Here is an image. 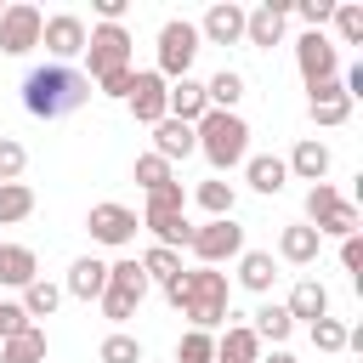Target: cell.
<instances>
[{
	"instance_id": "cell-44",
	"label": "cell",
	"mask_w": 363,
	"mask_h": 363,
	"mask_svg": "<svg viewBox=\"0 0 363 363\" xmlns=\"http://www.w3.org/2000/svg\"><path fill=\"white\" fill-rule=\"evenodd\" d=\"M130 79H136V68H119V74H102V79H96V91H102V96H113V102H125V96H130Z\"/></svg>"
},
{
	"instance_id": "cell-22",
	"label": "cell",
	"mask_w": 363,
	"mask_h": 363,
	"mask_svg": "<svg viewBox=\"0 0 363 363\" xmlns=\"http://www.w3.org/2000/svg\"><path fill=\"white\" fill-rule=\"evenodd\" d=\"M306 108H312V119H318V125H346V119H352V96L340 91V79L312 85V102H306Z\"/></svg>"
},
{
	"instance_id": "cell-27",
	"label": "cell",
	"mask_w": 363,
	"mask_h": 363,
	"mask_svg": "<svg viewBox=\"0 0 363 363\" xmlns=\"http://www.w3.org/2000/svg\"><path fill=\"white\" fill-rule=\"evenodd\" d=\"M108 289H119V295H130V301L142 306V295H147V272H142V261H136V255H119V261L108 267Z\"/></svg>"
},
{
	"instance_id": "cell-41",
	"label": "cell",
	"mask_w": 363,
	"mask_h": 363,
	"mask_svg": "<svg viewBox=\"0 0 363 363\" xmlns=\"http://www.w3.org/2000/svg\"><path fill=\"white\" fill-rule=\"evenodd\" d=\"M23 164H28V147H23L17 136H0V182H17Z\"/></svg>"
},
{
	"instance_id": "cell-43",
	"label": "cell",
	"mask_w": 363,
	"mask_h": 363,
	"mask_svg": "<svg viewBox=\"0 0 363 363\" xmlns=\"http://www.w3.org/2000/svg\"><path fill=\"white\" fill-rule=\"evenodd\" d=\"M289 11H301V23H306V28H323V23L335 17V0H295Z\"/></svg>"
},
{
	"instance_id": "cell-38",
	"label": "cell",
	"mask_w": 363,
	"mask_h": 363,
	"mask_svg": "<svg viewBox=\"0 0 363 363\" xmlns=\"http://www.w3.org/2000/svg\"><path fill=\"white\" fill-rule=\"evenodd\" d=\"M136 182H142V193H153V187H164V182H176V170L159 159V153H142L136 159Z\"/></svg>"
},
{
	"instance_id": "cell-12",
	"label": "cell",
	"mask_w": 363,
	"mask_h": 363,
	"mask_svg": "<svg viewBox=\"0 0 363 363\" xmlns=\"http://www.w3.org/2000/svg\"><path fill=\"white\" fill-rule=\"evenodd\" d=\"M289 6H295V0H261L255 11H244V45H261V51H272V45L284 40Z\"/></svg>"
},
{
	"instance_id": "cell-21",
	"label": "cell",
	"mask_w": 363,
	"mask_h": 363,
	"mask_svg": "<svg viewBox=\"0 0 363 363\" xmlns=\"http://www.w3.org/2000/svg\"><path fill=\"white\" fill-rule=\"evenodd\" d=\"M34 278H40L34 250H28V244H0V284H6V289H28Z\"/></svg>"
},
{
	"instance_id": "cell-49",
	"label": "cell",
	"mask_w": 363,
	"mask_h": 363,
	"mask_svg": "<svg viewBox=\"0 0 363 363\" xmlns=\"http://www.w3.org/2000/svg\"><path fill=\"white\" fill-rule=\"evenodd\" d=\"M0 11H6V6H0Z\"/></svg>"
},
{
	"instance_id": "cell-42",
	"label": "cell",
	"mask_w": 363,
	"mask_h": 363,
	"mask_svg": "<svg viewBox=\"0 0 363 363\" xmlns=\"http://www.w3.org/2000/svg\"><path fill=\"white\" fill-rule=\"evenodd\" d=\"M102 318H108V323H130V318H136V301L119 295V289H102Z\"/></svg>"
},
{
	"instance_id": "cell-17",
	"label": "cell",
	"mask_w": 363,
	"mask_h": 363,
	"mask_svg": "<svg viewBox=\"0 0 363 363\" xmlns=\"http://www.w3.org/2000/svg\"><path fill=\"white\" fill-rule=\"evenodd\" d=\"M329 164H335V159H329V147H323L318 136H301V142H295V153L284 159V170H289V176H301V182H323V176H329Z\"/></svg>"
},
{
	"instance_id": "cell-1",
	"label": "cell",
	"mask_w": 363,
	"mask_h": 363,
	"mask_svg": "<svg viewBox=\"0 0 363 363\" xmlns=\"http://www.w3.org/2000/svg\"><path fill=\"white\" fill-rule=\"evenodd\" d=\"M91 102V79L68 62H45V68H28L23 74V108L34 119H68Z\"/></svg>"
},
{
	"instance_id": "cell-10",
	"label": "cell",
	"mask_w": 363,
	"mask_h": 363,
	"mask_svg": "<svg viewBox=\"0 0 363 363\" xmlns=\"http://www.w3.org/2000/svg\"><path fill=\"white\" fill-rule=\"evenodd\" d=\"M85 17L79 11H57V17H45V28H40V45L51 51V62H68L74 68V57L85 51Z\"/></svg>"
},
{
	"instance_id": "cell-33",
	"label": "cell",
	"mask_w": 363,
	"mask_h": 363,
	"mask_svg": "<svg viewBox=\"0 0 363 363\" xmlns=\"http://www.w3.org/2000/svg\"><path fill=\"white\" fill-rule=\"evenodd\" d=\"M136 261H142L147 284H153V278H159V284H170V278L182 272V250H159V244H147V250H142Z\"/></svg>"
},
{
	"instance_id": "cell-40",
	"label": "cell",
	"mask_w": 363,
	"mask_h": 363,
	"mask_svg": "<svg viewBox=\"0 0 363 363\" xmlns=\"http://www.w3.org/2000/svg\"><path fill=\"white\" fill-rule=\"evenodd\" d=\"M312 329V346L318 352H346V323L340 318H318V323H306Z\"/></svg>"
},
{
	"instance_id": "cell-36",
	"label": "cell",
	"mask_w": 363,
	"mask_h": 363,
	"mask_svg": "<svg viewBox=\"0 0 363 363\" xmlns=\"http://www.w3.org/2000/svg\"><path fill=\"white\" fill-rule=\"evenodd\" d=\"M176 363H216V335L187 329V335L176 340Z\"/></svg>"
},
{
	"instance_id": "cell-25",
	"label": "cell",
	"mask_w": 363,
	"mask_h": 363,
	"mask_svg": "<svg viewBox=\"0 0 363 363\" xmlns=\"http://www.w3.org/2000/svg\"><path fill=\"white\" fill-rule=\"evenodd\" d=\"M216 363H261V340L250 323H227V335L216 340Z\"/></svg>"
},
{
	"instance_id": "cell-16",
	"label": "cell",
	"mask_w": 363,
	"mask_h": 363,
	"mask_svg": "<svg viewBox=\"0 0 363 363\" xmlns=\"http://www.w3.org/2000/svg\"><path fill=\"white\" fill-rule=\"evenodd\" d=\"M102 289H108V261H96V255H79V261L68 267V284H62V295H74V301H102Z\"/></svg>"
},
{
	"instance_id": "cell-13",
	"label": "cell",
	"mask_w": 363,
	"mask_h": 363,
	"mask_svg": "<svg viewBox=\"0 0 363 363\" xmlns=\"http://www.w3.org/2000/svg\"><path fill=\"white\" fill-rule=\"evenodd\" d=\"M164 96H170V85H164L153 68H136L130 96H125V102H130V113H136V125H147V130H153V125L164 119Z\"/></svg>"
},
{
	"instance_id": "cell-45",
	"label": "cell",
	"mask_w": 363,
	"mask_h": 363,
	"mask_svg": "<svg viewBox=\"0 0 363 363\" xmlns=\"http://www.w3.org/2000/svg\"><path fill=\"white\" fill-rule=\"evenodd\" d=\"M28 329V312L17 306V301H0V340H11V335H23Z\"/></svg>"
},
{
	"instance_id": "cell-5",
	"label": "cell",
	"mask_w": 363,
	"mask_h": 363,
	"mask_svg": "<svg viewBox=\"0 0 363 363\" xmlns=\"http://www.w3.org/2000/svg\"><path fill=\"white\" fill-rule=\"evenodd\" d=\"M130 51H136V45H130L125 23H96V28L85 34V51H79V57H85V68H79V74L96 85L102 74H119V68H130Z\"/></svg>"
},
{
	"instance_id": "cell-8",
	"label": "cell",
	"mask_w": 363,
	"mask_h": 363,
	"mask_svg": "<svg viewBox=\"0 0 363 363\" xmlns=\"http://www.w3.org/2000/svg\"><path fill=\"white\" fill-rule=\"evenodd\" d=\"M187 250L199 255V267H221V261H238V255H244V227H238L233 216H227V221H204V227H193Z\"/></svg>"
},
{
	"instance_id": "cell-39",
	"label": "cell",
	"mask_w": 363,
	"mask_h": 363,
	"mask_svg": "<svg viewBox=\"0 0 363 363\" xmlns=\"http://www.w3.org/2000/svg\"><path fill=\"white\" fill-rule=\"evenodd\" d=\"M335 204H340V193H335L329 182H312V187H306V227H318Z\"/></svg>"
},
{
	"instance_id": "cell-48",
	"label": "cell",
	"mask_w": 363,
	"mask_h": 363,
	"mask_svg": "<svg viewBox=\"0 0 363 363\" xmlns=\"http://www.w3.org/2000/svg\"><path fill=\"white\" fill-rule=\"evenodd\" d=\"M261 363H301L289 346H272V352H261Z\"/></svg>"
},
{
	"instance_id": "cell-34",
	"label": "cell",
	"mask_w": 363,
	"mask_h": 363,
	"mask_svg": "<svg viewBox=\"0 0 363 363\" xmlns=\"http://www.w3.org/2000/svg\"><path fill=\"white\" fill-rule=\"evenodd\" d=\"M357 227H363V216H357V204H346V199H340V204H335V210H329V216L318 221V238H352Z\"/></svg>"
},
{
	"instance_id": "cell-3",
	"label": "cell",
	"mask_w": 363,
	"mask_h": 363,
	"mask_svg": "<svg viewBox=\"0 0 363 363\" xmlns=\"http://www.w3.org/2000/svg\"><path fill=\"white\" fill-rule=\"evenodd\" d=\"M193 142H199V153L210 159V170H233V164L250 159V125H244L238 113H221V108H210V113L193 125Z\"/></svg>"
},
{
	"instance_id": "cell-6",
	"label": "cell",
	"mask_w": 363,
	"mask_h": 363,
	"mask_svg": "<svg viewBox=\"0 0 363 363\" xmlns=\"http://www.w3.org/2000/svg\"><path fill=\"white\" fill-rule=\"evenodd\" d=\"M199 23H187V17H170L164 28H159V62H153V74L164 79V85H176V79H187V68H193V57H199Z\"/></svg>"
},
{
	"instance_id": "cell-30",
	"label": "cell",
	"mask_w": 363,
	"mask_h": 363,
	"mask_svg": "<svg viewBox=\"0 0 363 363\" xmlns=\"http://www.w3.org/2000/svg\"><path fill=\"white\" fill-rule=\"evenodd\" d=\"M193 199H199V210H204L210 221H227V216H233V182H221V176L199 182V187H193Z\"/></svg>"
},
{
	"instance_id": "cell-4",
	"label": "cell",
	"mask_w": 363,
	"mask_h": 363,
	"mask_svg": "<svg viewBox=\"0 0 363 363\" xmlns=\"http://www.w3.org/2000/svg\"><path fill=\"white\" fill-rule=\"evenodd\" d=\"M142 227L153 233V244H159V250H182V244L193 238V227H187V193H182V182H164V187H153V193H147Z\"/></svg>"
},
{
	"instance_id": "cell-20",
	"label": "cell",
	"mask_w": 363,
	"mask_h": 363,
	"mask_svg": "<svg viewBox=\"0 0 363 363\" xmlns=\"http://www.w3.org/2000/svg\"><path fill=\"white\" fill-rule=\"evenodd\" d=\"M318 250H323V238H318V227H306V221H295V227L278 233V255H284L289 267H312Z\"/></svg>"
},
{
	"instance_id": "cell-14",
	"label": "cell",
	"mask_w": 363,
	"mask_h": 363,
	"mask_svg": "<svg viewBox=\"0 0 363 363\" xmlns=\"http://www.w3.org/2000/svg\"><path fill=\"white\" fill-rule=\"evenodd\" d=\"M199 40H204V45H238V40H244V6L216 0V6L204 11V23H199Z\"/></svg>"
},
{
	"instance_id": "cell-26",
	"label": "cell",
	"mask_w": 363,
	"mask_h": 363,
	"mask_svg": "<svg viewBox=\"0 0 363 363\" xmlns=\"http://www.w3.org/2000/svg\"><path fill=\"white\" fill-rule=\"evenodd\" d=\"M250 329H255V340H261V346H267V340H272V346H284V340L295 335V318L284 312V301H267V306L255 312V323H250Z\"/></svg>"
},
{
	"instance_id": "cell-11",
	"label": "cell",
	"mask_w": 363,
	"mask_h": 363,
	"mask_svg": "<svg viewBox=\"0 0 363 363\" xmlns=\"http://www.w3.org/2000/svg\"><path fill=\"white\" fill-rule=\"evenodd\" d=\"M85 227H91V238L96 244H108V250H125L130 238H136V210L130 204H91V216H85Z\"/></svg>"
},
{
	"instance_id": "cell-9",
	"label": "cell",
	"mask_w": 363,
	"mask_h": 363,
	"mask_svg": "<svg viewBox=\"0 0 363 363\" xmlns=\"http://www.w3.org/2000/svg\"><path fill=\"white\" fill-rule=\"evenodd\" d=\"M40 28H45V11H40V6H28V0L6 6V11H0V51H6V57H28V51L40 45Z\"/></svg>"
},
{
	"instance_id": "cell-28",
	"label": "cell",
	"mask_w": 363,
	"mask_h": 363,
	"mask_svg": "<svg viewBox=\"0 0 363 363\" xmlns=\"http://www.w3.org/2000/svg\"><path fill=\"white\" fill-rule=\"evenodd\" d=\"M0 363H45V329H23L11 340H0Z\"/></svg>"
},
{
	"instance_id": "cell-18",
	"label": "cell",
	"mask_w": 363,
	"mask_h": 363,
	"mask_svg": "<svg viewBox=\"0 0 363 363\" xmlns=\"http://www.w3.org/2000/svg\"><path fill=\"white\" fill-rule=\"evenodd\" d=\"M284 312H289L295 323H318V318H329V289H323L318 278H301V284L289 289Z\"/></svg>"
},
{
	"instance_id": "cell-19",
	"label": "cell",
	"mask_w": 363,
	"mask_h": 363,
	"mask_svg": "<svg viewBox=\"0 0 363 363\" xmlns=\"http://www.w3.org/2000/svg\"><path fill=\"white\" fill-rule=\"evenodd\" d=\"M153 153H159L164 164H176V159H187V153H199L193 125H182V119H159V125H153Z\"/></svg>"
},
{
	"instance_id": "cell-37",
	"label": "cell",
	"mask_w": 363,
	"mask_h": 363,
	"mask_svg": "<svg viewBox=\"0 0 363 363\" xmlns=\"http://www.w3.org/2000/svg\"><path fill=\"white\" fill-rule=\"evenodd\" d=\"M102 363H142V340L136 335H125V329H113L108 340H102V352H96Z\"/></svg>"
},
{
	"instance_id": "cell-47",
	"label": "cell",
	"mask_w": 363,
	"mask_h": 363,
	"mask_svg": "<svg viewBox=\"0 0 363 363\" xmlns=\"http://www.w3.org/2000/svg\"><path fill=\"white\" fill-rule=\"evenodd\" d=\"M125 6H130V0H96V17H102V23H119Z\"/></svg>"
},
{
	"instance_id": "cell-35",
	"label": "cell",
	"mask_w": 363,
	"mask_h": 363,
	"mask_svg": "<svg viewBox=\"0 0 363 363\" xmlns=\"http://www.w3.org/2000/svg\"><path fill=\"white\" fill-rule=\"evenodd\" d=\"M329 23H335V34H340L346 45H363V6H357V0H335V17H329Z\"/></svg>"
},
{
	"instance_id": "cell-2",
	"label": "cell",
	"mask_w": 363,
	"mask_h": 363,
	"mask_svg": "<svg viewBox=\"0 0 363 363\" xmlns=\"http://www.w3.org/2000/svg\"><path fill=\"white\" fill-rule=\"evenodd\" d=\"M164 301L170 306H182V318L193 323V329H221L233 312H227V301H233V289H227V272H216V267H193V272H176L170 284H164Z\"/></svg>"
},
{
	"instance_id": "cell-7",
	"label": "cell",
	"mask_w": 363,
	"mask_h": 363,
	"mask_svg": "<svg viewBox=\"0 0 363 363\" xmlns=\"http://www.w3.org/2000/svg\"><path fill=\"white\" fill-rule=\"evenodd\" d=\"M295 68H301L306 91H312V85L340 79V51H335V40H329L323 28H306V34L295 40Z\"/></svg>"
},
{
	"instance_id": "cell-31",
	"label": "cell",
	"mask_w": 363,
	"mask_h": 363,
	"mask_svg": "<svg viewBox=\"0 0 363 363\" xmlns=\"http://www.w3.org/2000/svg\"><path fill=\"white\" fill-rule=\"evenodd\" d=\"M238 96H244V74L221 68L216 79H204V102H210V108H221V113H233V108H238Z\"/></svg>"
},
{
	"instance_id": "cell-32",
	"label": "cell",
	"mask_w": 363,
	"mask_h": 363,
	"mask_svg": "<svg viewBox=\"0 0 363 363\" xmlns=\"http://www.w3.org/2000/svg\"><path fill=\"white\" fill-rule=\"evenodd\" d=\"M17 306L28 312V323H34V318H51V312L62 306V289H57L51 278H34V284L23 289V301H17Z\"/></svg>"
},
{
	"instance_id": "cell-23",
	"label": "cell",
	"mask_w": 363,
	"mask_h": 363,
	"mask_svg": "<svg viewBox=\"0 0 363 363\" xmlns=\"http://www.w3.org/2000/svg\"><path fill=\"white\" fill-rule=\"evenodd\" d=\"M244 182H250L255 193H267V199H272V193H284L289 170H284V159H278V153H250V159H244Z\"/></svg>"
},
{
	"instance_id": "cell-29",
	"label": "cell",
	"mask_w": 363,
	"mask_h": 363,
	"mask_svg": "<svg viewBox=\"0 0 363 363\" xmlns=\"http://www.w3.org/2000/svg\"><path fill=\"white\" fill-rule=\"evenodd\" d=\"M34 216V187L28 182H0V227H17Z\"/></svg>"
},
{
	"instance_id": "cell-46",
	"label": "cell",
	"mask_w": 363,
	"mask_h": 363,
	"mask_svg": "<svg viewBox=\"0 0 363 363\" xmlns=\"http://www.w3.org/2000/svg\"><path fill=\"white\" fill-rule=\"evenodd\" d=\"M340 267L363 278V238H357V233H352V238H340Z\"/></svg>"
},
{
	"instance_id": "cell-24",
	"label": "cell",
	"mask_w": 363,
	"mask_h": 363,
	"mask_svg": "<svg viewBox=\"0 0 363 363\" xmlns=\"http://www.w3.org/2000/svg\"><path fill=\"white\" fill-rule=\"evenodd\" d=\"M238 284H244L250 295H267V289L278 284V261H272V250H244V255H238Z\"/></svg>"
},
{
	"instance_id": "cell-15",
	"label": "cell",
	"mask_w": 363,
	"mask_h": 363,
	"mask_svg": "<svg viewBox=\"0 0 363 363\" xmlns=\"http://www.w3.org/2000/svg\"><path fill=\"white\" fill-rule=\"evenodd\" d=\"M210 113V102H204V85L187 74V79H176L170 85V96H164V119H182V125H199Z\"/></svg>"
}]
</instances>
